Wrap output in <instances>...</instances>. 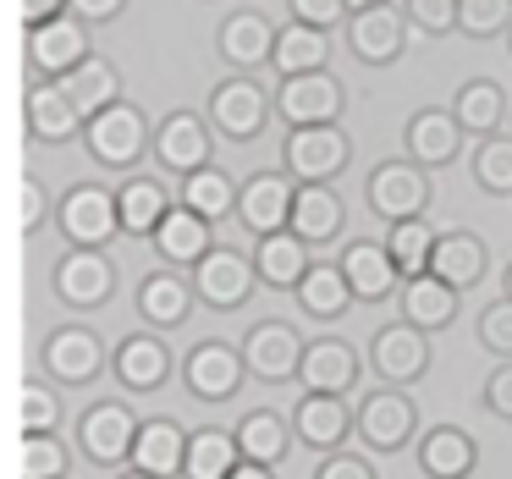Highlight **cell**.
Returning <instances> with one entry per match:
<instances>
[{"instance_id": "cell-1", "label": "cell", "mask_w": 512, "mask_h": 479, "mask_svg": "<svg viewBox=\"0 0 512 479\" xmlns=\"http://www.w3.org/2000/svg\"><path fill=\"white\" fill-rule=\"evenodd\" d=\"M83 149L94 155V166L133 177V171H138V160H144V155H155V127H149V116L138 111L133 100H122V105L100 111L89 127H83Z\"/></svg>"}, {"instance_id": "cell-2", "label": "cell", "mask_w": 512, "mask_h": 479, "mask_svg": "<svg viewBox=\"0 0 512 479\" xmlns=\"http://www.w3.org/2000/svg\"><path fill=\"white\" fill-rule=\"evenodd\" d=\"M210 127L226 138V144H254L265 133V122L276 116V94H265V83L254 72H226L210 89V105H204Z\"/></svg>"}, {"instance_id": "cell-3", "label": "cell", "mask_w": 512, "mask_h": 479, "mask_svg": "<svg viewBox=\"0 0 512 479\" xmlns=\"http://www.w3.org/2000/svg\"><path fill=\"white\" fill-rule=\"evenodd\" d=\"M364 204L380 215L386 226L397 221H419L430 210V171L419 160L397 155V160H380L375 171L364 177Z\"/></svg>"}, {"instance_id": "cell-4", "label": "cell", "mask_w": 512, "mask_h": 479, "mask_svg": "<svg viewBox=\"0 0 512 479\" xmlns=\"http://www.w3.org/2000/svg\"><path fill=\"white\" fill-rule=\"evenodd\" d=\"M138 413L127 408V402H89V408L78 413V452L89 468H122L133 463V441H138Z\"/></svg>"}, {"instance_id": "cell-5", "label": "cell", "mask_w": 512, "mask_h": 479, "mask_svg": "<svg viewBox=\"0 0 512 479\" xmlns=\"http://www.w3.org/2000/svg\"><path fill=\"white\" fill-rule=\"evenodd\" d=\"M39 364L56 386H94V380L111 369V353H105L100 331L89 325H50L45 342H39Z\"/></svg>"}, {"instance_id": "cell-6", "label": "cell", "mask_w": 512, "mask_h": 479, "mask_svg": "<svg viewBox=\"0 0 512 479\" xmlns=\"http://www.w3.org/2000/svg\"><path fill=\"white\" fill-rule=\"evenodd\" d=\"M353 160V138L342 122L331 127H287V144H281V171L292 182H336Z\"/></svg>"}, {"instance_id": "cell-7", "label": "cell", "mask_w": 512, "mask_h": 479, "mask_svg": "<svg viewBox=\"0 0 512 479\" xmlns=\"http://www.w3.org/2000/svg\"><path fill=\"white\" fill-rule=\"evenodd\" d=\"M177 375H182V386H188V397H199V402H232L237 391H243V380H254L243 347L215 342V336H204V342H193L188 353H182Z\"/></svg>"}, {"instance_id": "cell-8", "label": "cell", "mask_w": 512, "mask_h": 479, "mask_svg": "<svg viewBox=\"0 0 512 479\" xmlns=\"http://www.w3.org/2000/svg\"><path fill=\"white\" fill-rule=\"evenodd\" d=\"M56 226L67 237V248H105L111 237H122V215H116V193L100 182H78L56 199Z\"/></svg>"}, {"instance_id": "cell-9", "label": "cell", "mask_w": 512, "mask_h": 479, "mask_svg": "<svg viewBox=\"0 0 512 479\" xmlns=\"http://www.w3.org/2000/svg\"><path fill=\"white\" fill-rule=\"evenodd\" d=\"M347 111V89L331 67L298 72V78H276V116L287 127H331Z\"/></svg>"}, {"instance_id": "cell-10", "label": "cell", "mask_w": 512, "mask_h": 479, "mask_svg": "<svg viewBox=\"0 0 512 479\" xmlns=\"http://www.w3.org/2000/svg\"><path fill=\"white\" fill-rule=\"evenodd\" d=\"M188 276H193L199 303H204V309H215V314L243 309V303L254 298V287H259L254 254H243V248H221V243H215L210 254H204L199 265L188 270Z\"/></svg>"}, {"instance_id": "cell-11", "label": "cell", "mask_w": 512, "mask_h": 479, "mask_svg": "<svg viewBox=\"0 0 512 479\" xmlns=\"http://www.w3.org/2000/svg\"><path fill=\"white\" fill-rule=\"evenodd\" d=\"M155 160L166 177H193V171L215 166V127L199 111H171L155 122Z\"/></svg>"}, {"instance_id": "cell-12", "label": "cell", "mask_w": 512, "mask_h": 479, "mask_svg": "<svg viewBox=\"0 0 512 479\" xmlns=\"http://www.w3.org/2000/svg\"><path fill=\"white\" fill-rule=\"evenodd\" d=\"M430 331L408 320H391L369 336V369L380 375V386H419L430 375Z\"/></svg>"}, {"instance_id": "cell-13", "label": "cell", "mask_w": 512, "mask_h": 479, "mask_svg": "<svg viewBox=\"0 0 512 479\" xmlns=\"http://www.w3.org/2000/svg\"><path fill=\"white\" fill-rule=\"evenodd\" d=\"M419 435V408H413L408 386H375L358 402V441L369 452H402Z\"/></svg>"}, {"instance_id": "cell-14", "label": "cell", "mask_w": 512, "mask_h": 479, "mask_svg": "<svg viewBox=\"0 0 512 479\" xmlns=\"http://www.w3.org/2000/svg\"><path fill=\"white\" fill-rule=\"evenodd\" d=\"M50 292H56L67 309H100L116 298V265L105 248H67V254L50 265Z\"/></svg>"}, {"instance_id": "cell-15", "label": "cell", "mask_w": 512, "mask_h": 479, "mask_svg": "<svg viewBox=\"0 0 512 479\" xmlns=\"http://www.w3.org/2000/svg\"><path fill=\"white\" fill-rule=\"evenodd\" d=\"M237 347H243L248 375L254 380H265V386H287V380H298V369H303V347H309V336L292 331L287 320H254Z\"/></svg>"}, {"instance_id": "cell-16", "label": "cell", "mask_w": 512, "mask_h": 479, "mask_svg": "<svg viewBox=\"0 0 512 479\" xmlns=\"http://www.w3.org/2000/svg\"><path fill=\"white\" fill-rule=\"evenodd\" d=\"M171 369H182V364L171 358V342L160 331H127L122 342L111 347V375L122 380V391H133V397L160 391L171 380Z\"/></svg>"}, {"instance_id": "cell-17", "label": "cell", "mask_w": 512, "mask_h": 479, "mask_svg": "<svg viewBox=\"0 0 512 479\" xmlns=\"http://www.w3.org/2000/svg\"><path fill=\"white\" fill-rule=\"evenodd\" d=\"M292 204H298V182L287 171H254L237 199V221L248 237H276L292 232Z\"/></svg>"}, {"instance_id": "cell-18", "label": "cell", "mask_w": 512, "mask_h": 479, "mask_svg": "<svg viewBox=\"0 0 512 479\" xmlns=\"http://www.w3.org/2000/svg\"><path fill=\"white\" fill-rule=\"evenodd\" d=\"M89 56H94V45H89V23L83 17H61V23H45L28 34V72H34V83H61Z\"/></svg>"}, {"instance_id": "cell-19", "label": "cell", "mask_w": 512, "mask_h": 479, "mask_svg": "<svg viewBox=\"0 0 512 479\" xmlns=\"http://www.w3.org/2000/svg\"><path fill=\"white\" fill-rule=\"evenodd\" d=\"M408 12L397 6H375V12H353L347 17V50H353L358 67H397L402 50H408Z\"/></svg>"}, {"instance_id": "cell-20", "label": "cell", "mask_w": 512, "mask_h": 479, "mask_svg": "<svg viewBox=\"0 0 512 479\" xmlns=\"http://www.w3.org/2000/svg\"><path fill=\"white\" fill-rule=\"evenodd\" d=\"M292 435H298V446L325 457L347 446V435H358V408H347V397H336V391H303L292 408Z\"/></svg>"}, {"instance_id": "cell-21", "label": "cell", "mask_w": 512, "mask_h": 479, "mask_svg": "<svg viewBox=\"0 0 512 479\" xmlns=\"http://www.w3.org/2000/svg\"><path fill=\"white\" fill-rule=\"evenodd\" d=\"M463 122L452 116V105H424V111H413L408 122H402V155L419 160L424 171H446L457 155H463Z\"/></svg>"}, {"instance_id": "cell-22", "label": "cell", "mask_w": 512, "mask_h": 479, "mask_svg": "<svg viewBox=\"0 0 512 479\" xmlns=\"http://www.w3.org/2000/svg\"><path fill=\"white\" fill-rule=\"evenodd\" d=\"M358 375H364V353H358L347 336L336 331H320L309 336V347H303V391H336V397H347V391L358 386Z\"/></svg>"}, {"instance_id": "cell-23", "label": "cell", "mask_w": 512, "mask_h": 479, "mask_svg": "<svg viewBox=\"0 0 512 479\" xmlns=\"http://www.w3.org/2000/svg\"><path fill=\"white\" fill-rule=\"evenodd\" d=\"M276 39H281V23H270L265 12L243 6V12H232L221 23L215 50H221V61L232 72H259V67H270V56H276Z\"/></svg>"}, {"instance_id": "cell-24", "label": "cell", "mask_w": 512, "mask_h": 479, "mask_svg": "<svg viewBox=\"0 0 512 479\" xmlns=\"http://www.w3.org/2000/svg\"><path fill=\"white\" fill-rule=\"evenodd\" d=\"M336 265L347 270L358 303H386L391 292H402V270H397V259H391L386 237H353V243H342V259H336Z\"/></svg>"}, {"instance_id": "cell-25", "label": "cell", "mask_w": 512, "mask_h": 479, "mask_svg": "<svg viewBox=\"0 0 512 479\" xmlns=\"http://www.w3.org/2000/svg\"><path fill=\"white\" fill-rule=\"evenodd\" d=\"M193 303H199V292H193L188 270L160 265L138 281V320H144L149 331H177V325H188Z\"/></svg>"}, {"instance_id": "cell-26", "label": "cell", "mask_w": 512, "mask_h": 479, "mask_svg": "<svg viewBox=\"0 0 512 479\" xmlns=\"http://www.w3.org/2000/svg\"><path fill=\"white\" fill-rule=\"evenodd\" d=\"M23 127L34 144H72V138H83V116L78 105L67 100V89L61 83H28L23 94Z\"/></svg>"}, {"instance_id": "cell-27", "label": "cell", "mask_w": 512, "mask_h": 479, "mask_svg": "<svg viewBox=\"0 0 512 479\" xmlns=\"http://www.w3.org/2000/svg\"><path fill=\"white\" fill-rule=\"evenodd\" d=\"M149 248L160 254V265H171V270H193V265H199V259L215 248V221L193 215L188 204H171V215L160 221V232L149 237Z\"/></svg>"}, {"instance_id": "cell-28", "label": "cell", "mask_w": 512, "mask_h": 479, "mask_svg": "<svg viewBox=\"0 0 512 479\" xmlns=\"http://www.w3.org/2000/svg\"><path fill=\"white\" fill-rule=\"evenodd\" d=\"M254 270L259 287L270 292H298L303 276L314 270V248L298 232H276V237H254Z\"/></svg>"}, {"instance_id": "cell-29", "label": "cell", "mask_w": 512, "mask_h": 479, "mask_svg": "<svg viewBox=\"0 0 512 479\" xmlns=\"http://www.w3.org/2000/svg\"><path fill=\"white\" fill-rule=\"evenodd\" d=\"M479 441L463 424H435L419 435V474L424 479H474Z\"/></svg>"}, {"instance_id": "cell-30", "label": "cell", "mask_w": 512, "mask_h": 479, "mask_svg": "<svg viewBox=\"0 0 512 479\" xmlns=\"http://www.w3.org/2000/svg\"><path fill=\"white\" fill-rule=\"evenodd\" d=\"M347 226V204L331 182H298V204H292V232L303 237L309 248L336 243Z\"/></svg>"}, {"instance_id": "cell-31", "label": "cell", "mask_w": 512, "mask_h": 479, "mask_svg": "<svg viewBox=\"0 0 512 479\" xmlns=\"http://www.w3.org/2000/svg\"><path fill=\"white\" fill-rule=\"evenodd\" d=\"M182 463H188V430L177 419H144L138 424V441H133V463L127 468H144L155 479H182Z\"/></svg>"}, {"instance_id": "cell-32", "label": "cell", "mask_w": 512, "mask_h": 479, "mask_svg": "<svg viewBox=\"0 0 512 479\" xmlns=\"http://www.w3.org/2000/svg\"><path fill=\"white\" fill-rule=\"evenodd\" d=\"M171 188L160 177H122V188H116V215H122V237H155L160 221L171 215Z\"/></svg>"}, {"instance_id": "cell-33", "label": "cell", "mask_w": 512, "mask_h": 479, "mask_svg": "<svg viewBox=\"0 0 512 479\" xmlns=\"http://www.w3.org/2000/svg\"><path fill=\"white\" fill-rule=\"evenodd\" d=\"M485 270H490V243L479 232H441V243H435V259H430V276H441L446 287H457V292H468V287H479L485 281Z\"/></svg>"}, {"instance_id": "cell-34", "label": "cell", "mask_w": 512, "mask_h": 479, "mask_svg": "<svg viewBox=\"0 0 512 479\" xmlns=\"http://www.w3.org/2000/svg\"><path fill=\"white\" fill-rule=\"evenodd\" d=\"M452 116L463 122V133L479 144V138H496L501 127L512 122V100L501 94L496 78H468L463 89L452 94Z\"/></svg>"}, {"instance_id": "cell-35", "label": "cell", "mask_w": 512, "mask_h": 479, "mask_svg": "<svg viewBox=\"0 0 512 479\" xmlns=\"http://www.w3.org/2000/svg\"><path fill=\"white\" fill-rule=\"evenodd\" d=\"M298 298V309L309 314V320H320V325H336L347 309H353V281H347V270L342 265H331V259H314V270L303 276V287L292 292Z\"/></svg>"}, {"instance_id": "cell-36", "label": "cell", "mask_w": 512, "mask_h": 479, "mask_svg": "<svg viewBox=\"0 0 512 479\" xmlns=\"http://www.w3.org/2000/svg\"><path fill=\"white\" fill-rule=\"evenodd\" d=\"M457 298H463V292L446 287L441 276H413V281H402V292H397L402 320L419 325V331H430V336L457 320Z\"/></svg>"}, {"instance_id": "cell-37", "label": "cell", "mask_w": 512, "mask_h": 479, "mask_svg": "<svg viewBox=\"0 0 512 479\" xmlns=\"http://www.w3.org/2000/svg\"><path fill=\"white\" fill-rule=\"evenodd\" d=\"M61 89H67V100L78 105L83 122H94L100 111L122 105V72H116L105 56H89L83 67H72L67 78H61Z\"/></svg>"}, {"instance_id": "cell-38", "label": "cell", "mask_w": 512, "mask_h": 479, "mask_svg": "<svg viewBox=\"0 0 512 479\" xmlns=\"http://www.w3.org/2000/svg\"><path fill=\"white\" fill-rule=\"evenodd\" d=\"M292 413H276V408H248L243 419H237V446H243L248 463H270L276 468L281 457L292 452Z\"/></svg>"}, {"instance_id": "cell-39", "label": "cell", "mask_w": 512, "mask_h": 479, "mask_svg": "<svg viewBox=\"0 0 512 479\" xmlns=\"http://www.w3.org/2000/svg\"><path fill=\"white\" fill-rule=\"evenodd\" d=\"M237 463H243L237 430H221V424L188 430V463H182V479H232Z\"/></svg>"}, {"instance_id": "cell-40", "label": "cell", "mask_w": 512, "mask_h": 479, "mask_svg": "<svg viewBox=\"0 0 512 479\" xmlns=\"http://www.w3.org/2000/svg\"><path fill=\"white\" fill-rule=\"evenodd\" d=\"M237 199H243V182H232L221 166H204V171H193V177L177 182V204H188V210L204 215V221L237 215Z\"/></svg>"}, {"instance_id": "cell-41", "label": "cell", "mask_w": 512, "mask_h": 479, "mask_svg": "<svg viewBox=\"0 0 512 479\" xmlns=\"http://www.w3.org/2000/svg\"><path fill=\"white\" fill-rule=\"evenodd\" d=\"M331 61V39L309 23H281L276 56H270V72L276 78H298V72H320Z\"/></svg>"}, {"instance_id": "cell-42", "label": "cell", "mask_w": 512, "mask_h": 479, "mask_svg": "<svg viewBox=\"0 0 512 479\" xmlns=\"http://www.w3.org/2000/svg\"><path fill=\"white\" fill-rule=\"evenodd\" d=\"M435 243H441V232H435V226L424 221V215H419V221H397V226H386V248H391V259H397L402 281L430 276Z\"/></svg>"}, {"instance_id": "cell-43", "label": "cell", "mask_w": 512, "mask_h": 479, "mask_svg": "<svg viewBox=\"0 0 512 479\" xmlns=\"http://www.w3.org/2000/svg\"><path fill=\"white\" fill-rule=\"evenodd\" d=\"M468 171L485 193H512V133L479 138L474 155H468Z\"/></svg>"}, {"instance_id": "cell-44", "label": "cell", "mask_w": 512, "mask_h": 479, "mask_svg": "<svg viewBox=\"0 0 512 479\" xmlns=\"http://www.w3.org/2000/svg\"><path fill=\"white\" fill-rule=\"evenodd\" d=\"M512 28V0H463L457 12V34L468 39H507Z\"/></svg>"}, {"instance_id": "cell-45", "label": "cell", "mask_w": 512, "mask_h": 479, "mask_svg": "<svg viewBox=\"0 0 512 479\" xmlns=\"http://www.w3.org/2000/svg\"><path fill=\"white\" fill-rule=\"evenodd\" d=\"M72 457L61 435H23V479H67Z\"/></svg>"}, {"instance_id": "cell-46", "label": "cell", "mask_w": 512, "mask_h": 479, "mask_svg": "<svg viewBox=\"0 0 512 479\" xmlns=\"http://www.w3.org/2000/svg\"><path fill=\"white\" fill-rule=\"evenodd\" d=\"M61 430V397L45 380H23V435H56Z\"/></svg>"}, {"instance_id": "cell-47", "label": "cell", "mask_w": 512, "mask_h": 479, "mask_svg": "<svg viewBox=\"0 0 512 479\" xmlns=\"http://www.w3.org/2000/svg\"><path fill=\"white\" fill-rule=\"evenodd\" d=\"M474 336H479V347H485L490 358H512V298H507V292L479 309Z\"/></svg>"}, {"instance_id": "cell-48", "label": "cell", "mask_w": 512, "mask_h": 479, "mask_svg": "<svg viewBox=\"0 0 512 479\" xmlns=\"http://www.w3.org/2000/svg\"><path fill=\"white\" fill-rule=\"evenodd\" d=\"M402 12H408V23L419 28V34L446 39V34H457V12H463V0H402Z\"/></svg>"}, {"instance_id": "cell-49", "label": "cell", "mask_w": 512, "mask_h": 479, "mask_svg": "<svg viewBox=\"0 0 512 479\" xmlns=\"http://www.w3.org/2000/svg\"><path fill=\"white\" fill-rule=\"evenodd\" d=\"M17 193H23V210H17V232H23V237H34L39 226H45L50 215H56V204H50L45 182H39L34 171H28V177H23V188H17Z\"/></svg>"}, {"instance_id": "cell-50", "label": "cell", "mask_w": 512, "mask_h": 479, "mask_svg": "<svg viewBox=\"0 0 512 479\" xmlns=\"http://www.w3.org/2000/svg\"><path fill=\"white\" fill-rule=\"evenodd\" d=\"M314 479H380V474H375V463H369L364 452L336 446V452H325L320 463H314Z\"/></svg>"}, {"instance_id": "cell-51", "label": "cell", "mask_w": 512, "mask_h": 479, "mask_svg": "<svg viewBox=\"0 0 512 479\" xmlns=\"http://www.w3.org/2000/svg\"><path fill=\"white\" fill-rule=\"evenodd\" d=\"M292 6V23H309V28H336L342 23L347 28V17H353V6H347V0H287Z\"/></svg>"}, {"instance_id": "cell-52", "label": "cell", "mask_w": 512, "mask_h": 479, "mask_svg": "<svg viewBox=\"0 0 512 479\" xmlns=\"http://www.w3.org/2000/svg\"><path fill=\"white\" fill-rule=\"evenodd\" d=\"M479 402H485L496 419L512 424V358H501V364L490 369V380H485V391H479Z\"/></svg>"}, {"instance_id": "cell-53", "label": "cell", "mask_w": 512, "mask_h": 479, "mask_svg": "<svg viewBox=\"0 0 512 479\" xmlns=\"http://www.w3.org/2000/svg\"><path fill=\"white\" fill-rule=\"evenodd\" d=\"M17 12H23V28L34 34V28H45V23L72 17V0H17Z\"/></svg>"}, {"instance_id": "cell-54", "label": "cell", "mask_w": 512, "mask_h": 479, "mask_svg": "<svg viewBox=\"0 0 512 479\" xmlns=\"http://www.w3.org/2000/svg\"><path fill=\"white\" fill-rule=\"evenodd\" d=\"M122 12H127V0H72V17H83L89 28H100V23H116Z\"/></svg>"}, {"instance_id": "cell-55", "label": "cell", "mask_w": 512, "mask_h": 479, "mask_svg": "<svg viewBox=\"0 0 512 479\" xmlns=\"http://www.w3.org/2000/svg\"><path fill=\"white\" fill-rule=\"evenodd\" d=\"M232 479H276V468H270V463H248V457H243V463L232 468Z\"/></svg>"}, {"instance_id": "cell-56", "label": "cell", "mask_w": 512, "mask_h": 479, "mask_svg": "<svg viewBox=\"0 0 512 479\" xmlns=\"http://www.w3.org/2000/svg\"><path fill=\"white\" fill-rule=\"evenodd\" d=\"M353 12H375V6H397V0H347Z\"/></svg>"}, {"instance_id": "cell-57", "label": "cell", "mask_w": 512, "mask_h": 479, "mask_svg": "<svg viewBox=\"0 0 512 479\" xmlns=\"http://www.w3.org/2000/svg\"><path fill=\"white\" fill-rule=\"evenodd\" d=\"M116 479H155V474H144V468H127V474H116Z\"/></svg>"}, {"instance_id": "cell-58", "label": "cell", "mask_w": 512, "mask_h": 479, "mask_svg": "<svg viewBox=\"0 0 512 479\" xmlns=\"http://www.w3.org/2000/svg\"><path fill=\"white\" fill-rule=\"evenodd\" d=\"M501 287H507V298H512V265H507V276H501Z\"/></svg>"}, {"instance_id": "cell-59", "label": "cell", "mask_w": 512, "mask_h": 479, "mask_svg": "<svg viewBox=\"0 0 512 479\" xmlns=\"http://www.w3.org/2000/svg\"><path fill=\"white\" fill-rule=\"evenodd\" d=\"M507 56H512V28H507Z\"/></svg>"}, {"instance_id": "cell-60", "label": "cell", "mask_w": 512, "mask_h": 479, "mask_svg": "<svg viewBox=\"0 0 512 479\" xmlns=\"http://www.w3.org/2000/svg\"><path fill=\"white\" fill-rule=\"evenodd\" d=\"M507 133H512V122H507Z\"/></svg>"}]
</instances>
